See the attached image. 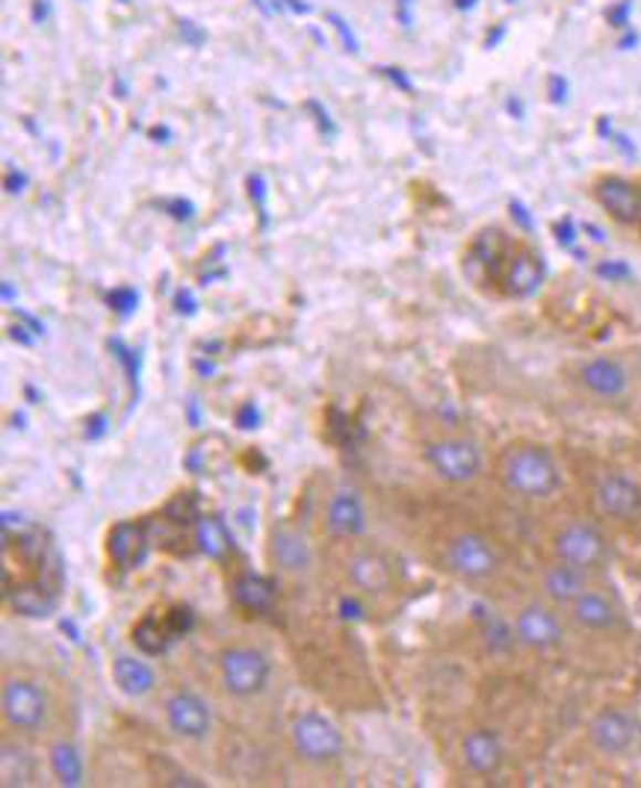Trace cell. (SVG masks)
<instances>
[{"label": "cell", "mask_w": 641, "mask_h": 788, "mask_svg": "<svg viewBox=\"0 0 641 788\" xmlns=\"http://www.w3.org/2000/svg\"><path fill=\"white\" fill-rule=\"evenodd\" d=\"M556 233H559L561 245H574V240H577V237H574V224H570V219H565V222L556 228Z\"/></svg>", "instance_id": "51"}, {"label": "cell", "mask_w": 641, "mask_h": 788, "mask_svg": "<svg viewBox=\"0 0 641 788\" xmlns=\"http://www.w3.org/2000/svg\"><path fill=\"white\" fill-rule=\"evenodd\" d=\"M553 549H556V558L559 561H568V565H577L582 570H591V567H600L609 556V544L600 535V529L588 526V523H568L556 532L553 538Z\"/></svg>", "instance_id": "6"}, {"label": "cell", "mask_w": 641, "mask_h": 788, "mask_svg": "<svg viewBox=\"0 0 641 788\" xmlns=\"http://www.w3.org/2000/svg\"><path fill=\"white\" fill-rule=\"evenodd\" d=\"M597 272H600L603 279H627V275H630V270H627L623 263H603Z\"/></svg>", "instance_id": "48"}, {"label": "cell", "mask_w": 641, "mask_h": 788, "mask_svg": "<svg viewBox=\"0 0 641 788\" xmlns=\"http://www.w3.org/2000/svg\"><path fill=\"white\" fill-rule=\"evenodd\" d=\"M222 671V682L234 697H252L258 691H263L266 680H270V662L266 655L252 650V647H231L222 653L219 662Z\"/></svg>", "instance_id": "4"}, {"label": "cell", "mask_w": 641, "mask_h": 788, "mask_svg": "<svg viewBox=\"0 0 641 788\" xmlns=\"http://www.w3.org/2000/svg\"><path fill=\"white\" fill-rule=\"evenodd\" d=\"M497 475L506 491L526 500H547L561 484L556 458L538 443H512L500 455Z\"/></svg>", "instance_id": "1"}, {"label": "cell", "mask_w": 641, "mask_h": 788, "mask_svg": "<svg viewBox=\"0 0 641 788\" xmlns=\"http://www.w3.org/2000/svg\"><path fill=\"white\" fill-rule=\"evenodd\" d=\"M270 558L284 574H305L307 567H311V547H307V540L296 529L281 526V529L272 532Z\"/></svg>", "instance_id": "17"}, {"label": "cell", "mask_w": 641, "mask_h": 788, "mask_svg": "<svg viewBox=\"0 0 641 788\" xmlns=\"http://www.w3.org/2000/svg\"><path fill=\"white\" fill-rule=\"evenodd\" d=\"M446 565L455 576L467 579V582H479V579H488L494 576V570L500 567L497 549L491 547L488 538L464 532L455 535L446 547Z\"/></svg>", "instance_id": "5"}, {"label": "cell", "mask_w": 641, "mask_h": 788, "mask_svg": "<svg viewBox=\"0 0 641 788\" xmlns=\"http://www.w3.org/2000/svg\"><path fill=\"white\" fill-rule=\"evenodd\" d=\"M305 107H307V113H314L316 127H319L323 134H326V136H337V125H335V122H332V116H328V109L323 107L319 101L311 98V101H307V104H305Z\"/></svg>", "instance_id": "35"}, {"label": "cell", "mask_w": 641, "mask_h": 788, "mask_svg": "<svg viewBox=\"0 0 641 788\" xmlns=\"http://www.w3.org/2000/svg\"><path fill=\"white\" fill-rule=\"evenodd\" d=\"M275 10H287L293 15H307L311 12V3L305 0H275Z\"/></svg>", "instance_id": "45"}, {"label": "cell", "mask_w": 641, "mask_h": 788, "mask_svg": "<svg viewBox=\"0 0 641 788\" xmlns=\"http://www.w3.org/2000/svg\"><path fill=\"white\" fill-rule=\"evenodd\" d=\"M30 183V178L24 175L21 169H15V166H10V171H7V178H3V187H7V192L10 196H15V192H24Z\"/></svg>", "instance_id": "39"}, {"label": "cell", "mask_w": 641, "mask_h": 788, "mask_svg": "<svg viewBox=\"0 0 641 788\" xmlns=\"http://www.w3.org/2000/svg\"><path fill=\"white\" fill-rule=\"evenodd\" d=\"M326 21L332 24V30H335L337 36H340V42H344V48L349 51V54H361V42H358V36H355L353 24H349L340 12L326 10Z\"/></svg>", "instance_id": "31"}, {"label": "cell", "mask_w": 641, "mask_h": 788, "mask_svg": "<svg viewBox=\"0 0 641 788\" xmlns=\"http://www.w3.org/2000/svg\"><path fill=\"white\" fill-rule=\"evenodd\" d=\"M10 606L15 614H24V618H48L54 614L56 597L42 582H24L10 591Z\"/></svg>", "instance_id": "25"}, {"label": "cell", "mask_w": 641, "mask_h": 788, "mask_svg": "<svg viewBox=\"0 0 641 788\" xmlns=\"http://www.w3.org/2000/svg\"><path fill=\"white\" fill-rule=\"evenodd\" d=\"M425 461H429V466H432L441 479L455 484L473 482V479L482 473V452H479L476 443H470V440H434V443L425 446Z\"/></svg>", "instance_id": "3"}, {"label": "cell", "mask_w": 641, "mask_h": 788, "mask_svg": "<svg viewBox=\"0 0 641 788\" xmlns=\"http://www.w3.org/2000/svg\"><path fill=\"white\" fill-rule=\"evenodd\" d=\"M512 213H515V219L521 224H524L526 231L533 228V219H529V213H526V207L524 204H517V201H512Z\"/></svg>", "instance_id": "52"}, {"label": "cell", "mask_w": 641, "mask_h": 788, "mask_svg": "<svg viewBox=\"0 0 641 788\" xmlns=\"http://www.w3.org/2000/svg\"><path fill=\"white\" fill-rule=\"evenodd\" d=\"M340 611H344V618H358V611L361 609H358V602L355 600H344L340 602Z\"/></svg>", "instance_id": "53"}, {"label": "cell", "mask_w": 641, "mask_h": 788, "mask_svg": "<svg viewBox=\"0 0 641 788\" xmlns=\"http://www.w3.org/2000/svg\"><path fill=\"white\" fill-rule=\"evenodd\" d=\"M113 680H116L118 691L127 697H145L148 691L157 685V676L145 662L130 659V655H118L113 662Z\"/></svg>", "instance_id": "23"}, {"label": "cell", "mask_w": 641, "mask_h": 788, "mask_svg": "<svg viewBox=\"0 0 641 788\" xmlns=\"http://www.w3.org/2000/svg\"><path fill=\"white\" fill-rule=\"evenodd\" d=\"M166 721L183 738H204L210 733L208 703L190 691H178L166 700Z\"/></svg>", "instance_id": "10"}, {"label": "cell", "mask_w": 641, "mask_h": 788, "mask_svg": "<svg viewBox=\"0 0 641 788\" xmlns=\"http://www.w3.org/2000/svg\"><path fill=\"white\" fill-rule=\"evenodd\" d=\"M118 3H130V0H118Z\"/></svg>", "instance_id": "59"}, {"label": "cell", "mask_w": 641, "mask_h": 788, "mask_svg": "<svg viewBox=\"0 0 641 788\" xmlns=\"http://www.w3.org/2000/svg\"><path fill=\"white\" fill-rule=\"evenodd\" d=\"M166 519L175 526H187L192 519H199V496L196 493H178L169 505H166Z\"/></svg>", "instance_id": "30"}, {"label": "cell", "mask_w": 641, "mask_h": 788, "mask_svg": "<svg viewBox=\"0 0 641 788\" xmlns=\"http://www.w3.org/2000/svg\"><path fill=\"white\" fill-rule=\"evenodd\" d=\"M326 523L328 529L340 538H358L367 529V514H364L361 500L355 493H337L335 500L328 502Z\"/></svg>", "instance_id": "20"}, {"label": "cell", "mask_w": 641, "mask_h": 788, "mask_svg": "<svg viewBox=\"0 0 641 788\" xmlns=\"http://www.w3.org/2000/svg\"><path fill=\"white\" fill-rule=\"evenodd\" d=\"M579 378H582V385L595 396H600V399H618V396L627 393V385H630L627 369L612 358L588 360L582 372H579Z\"/></svg>", "instance_id": "16"}, {"label": "cell", "mask_w": 641, "mask_h": 788, "mask_svg": "<svg viewBox=\"0 0 641 788\" xmlns=\"http://www.w3.org/2000/svg\"><path fill=\"white\" fill-rule=\"evenodd\" d=\"M517 641L533 650H553L561 644V623L544 606H526L515 620Z\"/></svg>", "instance_id": "11"}, {"label": "cell", "mask_w": 641, "mask_h": 788, "mask_svg": "<svg viewBox=\"0 0 641 788\" xmlns=\"http://www.w3.org/2000/svg\"><path fill=\"white\" fill-rule=\"evenodd\" d=\"M275 585L266 579V576L258 574H243L234 582V600L243 606L245 611H254V614H266L275 606Z\"/></svg>", "instance_id": "24"}, {"label": "cell", "mask_w": 641, "mask_h": 788, "mask_svg": "<svg viewBox=\"0 0 641 788\" xmlns=\"http://www.w3.org/2000/svg\"><path fill=\"white\" fill-rule=\"evenodd\" d=\"M3 717L12 729L33 733L45 724L48 697L33 680H10L3 685Z\"/></svg>", "instance_id": "7"}, {"label": "cell", "mask_w": 641, "mask_h": 788, "mask_svg": "<svg viewBox=\"0 0 641 788\" xmlns=\"http://www.w3.org/2000/svg\"><path fill=\"white\" fill-rule=\"evenodd\" d=\"M630 12H632V0H621L614 10H609V24L612 28H630Z\"/></svg>", "instance_id": "40"}, {"label": "cell", "mask_w": 641, "mask_h": 788, "mask_svg": "<svg viewBox=\"0 0 641 788\" xmlns=\"http://www.w3.org/2000/svg\"><path fill=\"white\" fill-rule=\"evenodd\" d=\"M164 210L172 219H178V222H190L192 216H196V207L190 204V201H183V198H169V201H164Z\"/></svg>", "instance_id": "37"}, {"label": "cell", "mask_w": 641, "mask_h": 788, "mask_svg": "<svg viewBox=\"0 0 641 788\" xmlns=\"http://www.w3.org/2000/svg\"><path fill=\"white\" fill-rule=\"evenodd\" d=\"M597 201L606 213L618 219V222L630 224L641 216V192L635 183L623 178H603L595 189Z\"/></svg>", "instance_id": "12"}, {"label": "cell", "mask_w": 641, "mask_h": 788, "mask_svg": "<svg viewBox=\"0 0 641 788\" xmlns=\"http://www.w3.org/2000/svg\"><path fill=\"white\" fill-rule=\"evenodd\" d=\"M166 629H169V635L178 638V635H187L192 629V623H196V614H192L187 606H178V609H172L169 614H166Z\"/></svg>", "instance_id": "34"}, {"label": "cell", "mask_w": 641, "mask_h": 788, "mask_svg": "<svg viewBox=\"0 0 641 788\" xmlns=\"http://www.w3.org/2000/svg\"><path fill=\"white\" fill-rule=\"evenodd\" d=\"M196 544H199L201 553L213 558V561L225 558L228 553H231V547H234L231 532H228L222 517H199V523H196Z\"/></svg>", "instance_id": "26"}, {"label": "cell", "mask_w": 641, "mask_h": 788, "mask_svg": "<svg viewBox=\"0 0 641 788\" xmlns=\"http://www.w3.org/2000/svg\"><path fill=\"white\" fill-rule=\"evenodd\" d=\"M476 0H455V10H473Z\"/></svg>", "instance_id": "55"}, {"label": "cell", "mask_w": 641, "mask_h": 788, "mask_svg": "<svg viewBox=\"0 0 641 788\" xmlns=\"http://www.w3.org/2000/svg\"><path fill=\"white\" fill-rule=\"evenodd\" d=\"M550 101L553 104H565L568 101V81L561 74H553L550 77Z\"/></svg>", "instance_id": "44"}, {"label": "cell", "mask_w": 641, "mask_h": 788, "mask_svg": "<svg viewBox=\"0 0 641 788\" xmlns=\"http://www.w3.org/2000/svg\"><path fill=\"white\" fill-rule=\"evenodd\" d=\"M349 579H353L355 588H361L367 593H381L388 591L393 576H390L388 561L376 553H358L349 561Z\"/></svg>", "instance_id": "22"}, {"label": "cell", "mask_w": 641, "mask_h": 788, "mask_svg": "<svg viewBox=\"0 0 641 788\" xmlns=\"http://www.w3.org/2000/svg\"><path fill=\"white\" fill-rule=\"evenodd\" d=\"M290 738H293V747H296L298 756L311 761V765H326V761H335L344 753L340 729L328 717L316 715V712L298 715L293 726H290Z\"/></svg>", "instance_id": "2"}, {"label": "cell", "mask_w": 641, "mask_h": 788, "mask_svg": "<svg viewBox=\"0 0 641 788\" xmlns=\"http://www.w3.org/2000/svg\"><path fill=\"white\" fill-rule=\"evenodd\" d=\"M461 756H464V765H467L473 774H482V777H491L497 774L500 765H503V742L497 738V733L491 729H473V733L464 735L461 742Z\"/></svg>", "instance_id": "13"}, {"label": "cell", "mask_w": 641, "mask_h": 788, "mask_svg": "<svg viewBox=\"0 0 641 788\" xmlns=\"http://www.w3.org/2000/svg\"><path fill=\"white\" fill-rule=\"evenodd\" d=\"M639 738V724L635 717L621 712V708H603L600 715L591 721V742L597 750L603 753H627Z\"/></svg>", "instance_id": "9"}, {"label": "cell", "mask_w": 641, "mask_h": 788, "mask_svg": "<svg viewBox=\"0 0 641 788\" xmlns=\"http://www.w3.org/2000/svg\"><path fill=\"white\" fill-rule=\"evenodd\" d=\"M508 109H512V113H517V116H524V104H521V101H515V98L508 101Z\"/></svg>", "instance_id": "56"}, {"label": "cell", "mask_w": 641, "mask_h": 788, "mask_svg": "<svg viewBox=\"0 0 641 788\" xmlns=\"http://www.w3.org/2000/svg\"><path fill=\"white\" fill-rule=\"evenodd\" d=\"M542 588L547 593V600H553L556 606H574L588 591L586 570L577 565H568V561H556V565L544 570Z\"/></svg>", "instance_id": "15"}, {"label": "cell", "mask_w": 641, "mask_h": 788, "mask_svg": "<svg viewBox=\"0 0 641 788\" xmlns=\"http://www.w3.org/2000/svg\"><path fill=\"white\" fill-rule=\"evenodd\" d=\"M597 511L612 519L641 517V487L627 475H606L595 491Z\"/></svg>", "instance_id": "8"}, {"label": "cell", "mask_w": 641, "mask_h": 788, "mask_svg": "<svg viewBox=\"0 0 641 788\" xmlns=\"http://www.w3.org/2000/svg\"><path fill=\"white\" fill-rule=\"evenodd\" d=\"M175 307H178V314L183 316H192L196 314V296H192V290H178V296H175Z\"/></svg>", "instance_id": "43"}, {"label": "cell", "mask_w": 641, "mask_h": 788, "mask_svg": "<svg viewBox=\"0 0 641 788\" xmlns=\"http://www.w3.org/2000/svg\"><path fill=\"white\" fill-rule=\"evenodd\" d=\"M148 553V538H145V526L136 523H116L109 529L107 538V556L113 558V565L118 570H134L145 561Z\"/></svg>", "instance_id": "14"}, {"label": "cell", "mask_w": 641, "mask_h": 788, "mask_svg": "<svg viewBox=\"0 0 641 788\" xmlns=\"http://www.w3.org/2000/svg\"><path fill=\"white\" fill-rule=\"evenodd\" d=\"M479 623H482V638L488 644L491 653H508L517 641V632L508 627L506 620L497 618L494 611L479 609Z\"/></svg>", "instance_id": "28"}, {"label": "cell", "mask_w": 641, "mask_h": 788, "mask_svg": "<svg viewBox=\"0 0 641 788\" xmlns=\"http://www.w3.org/2000/svg\"><path fill=\"white\" fill-rule=\"evenodd\" d=\"M169 638L172 635H169V629H166V620L160 623V620L151 618V614H148L145 620H139L134 629V644L139 647L145 655L164 653L166 647H169Z\"/></svg>", "instance_id": "29"}, {"label": "cell", "mask_w": 641, "mask_h": 788, "mask_svg": "<svg viewBox=\"0 0 641 788\" xmlns=\"http://www.w3.org/2000/svg\"><path fill=\"white\" fill-rule=\"evenodd\" d=\"M570 614H574L579 627L591 629V632H606V629L618 627V609H614V602L597 591L582 593V597L570 606Z\"/></svg>", "instance_id": "21"}, {"label": "cell", "mask_w": 641, "mask_h": 788, "mask_svg": "<svg viewBox=\"0 0 641 788\" xmlns=\"http://www.w3.org/2000/svg\"><path fill=\"white\" fill-rule=\"evenodd\" d=\"M151 136L154 139H169V130H166V127H154Z\"/></svg>", "instance_id": "57"}, {"label": "cell", "mask_w": 641, "mask_h": 788, "mask_svg": "<svg viewBox=\"0 0 641 788\" xmlns=\"http://www.w3.org/2000/svg\"><path fill=\"white\" fill-rule=\"evenodd\" d=\"M397 21L402 30L414 28V0H397Z\"/></svg>", "instance_id": "42"}, {"label": "cell", "mask_w": 641, "mask_h": 788, "mask_svg": "<svg viewBox=\"0 0 641 788\" xmlns=\"http://www.w3.org/2000/svg\"><path fill=\"white\" fill-rule=\"evenodd\" d=\"M379 72L385 74V77H388V81L397 86V90L406 92V95H411V92H414V83H411V77H408L402 69H397V65H381Z\"/></svg>", "instance_id": "38"}, {"label": "cell", "mask_w": 641, "mask_h": 788, "mask_svg": "<svg viewBox=\"0 0 641 788\" xmlns=\"http://www.w3.org/2000/svg\"><path fill=\"white\" fill-rule=\"evenodd\" d=\"M506 233L503 231H482L470 245L467 258V275L473 281H485L494 275L503 258H506Z\"/></svg>", "instance_id": "18"}, {"label": "cell", "mask_w": 641, "mask_h": 788, "mask_svg": "<svg viewBox=\"0 0 641 788\" xmlns=\"http://www.w3.org/2000/svg\"><path fill=\"white\" fill-rule=\"evenodd\" d=\"M107 302L118 316H130L136 311V305H139V293H136L134 287H118L109 293Z\"/></svg>", "instance_id": "33"}, {"label": "cell", "mask_w": 641, "mask_h": 788, "mask_svg": "<svg viewBox=\"0 0 641 788\" xmlns=\"http://www.w3.org/2000/svg\"><path fill=\"white\" fill-rule=\"evenodd\" d=\"M116 92H118V98H125V95H127V86H125V81H122V77L116 81Z\"/></svg>", "instance_id": "58"}, {"label": "cell", "mask_w": 641, "mask_h": 788, "mask_svg": "<svg viewBox=\"0 0 641 788\" xmlns=\"http://www.w3.org/2000/svg\"><path fill=\"white\" fill-rule=\"evenodd\" d=\"M104 431H107V417H104V413H98V417H92V420L86 422V438L90 440L104 438Z\"/></svg>", "instance_id": "46"}, {"label": "cell", "mask_w": 641, "mask_h": 788, "mask_svg": "<svg viewBox=\"0 0 641 788\" xmlns=\"http://www.w3.org/2000/svg\"><path fill=\"white\" fill-rule=\"evenodd\" d=\"M258 422H261V413H258L254 402H245L243 408L237 411V425H240V429H258Z\"/></svg>", "instance_id": "41"}, {"label": "cell", "mask_w": 641, "mask_h": 788, "mask_svg": "<svg viewBox=\"0 0 641 788\" xmlns=\"http://www.w3.org/2000/svg\"><path fill=\"white\" fill-rule=\"evenodd\" d=\"M266 180L263 175H249V198L258 204V216H261V228L270 224V207H266Z\"/></svg>", "instance_id": "32"}, {"label": "cell", "mask_w": 641, "mask_h": 788, "mask_svg": "<svg viewBox=\"0 0 641 788\" xmlns=\"http://www.w3.org/2000/svg\"><path fill=\"white\" fill-rule=\"evenodd\" d=\"M51 12H54L51 0H36V3H33V21H36V24H48V21H51Z\"/></svg>", "instance_id": "47"}, {"label": "cell", "mask_w": 641, "mask_h": 788, "mask_svg": "<svg viewBox=\"0 0 641 788\" xmlns=\"http://www.w3.org/2000/svg\"><path fill=\"white\" fill-rule=\"evenodd\" d=\"M178 30H181V36H183V42L187 45H192V48H201L204 42H208V33L196 24V21H190V19H181L178 21Z\"/></svg>", "instance_id": "36"}, {"label": "cell", "mask_w": 641, "mask_h": 788, "mask_svg": "<svg viewBox=\"0 0 641 788\" xmlns=\"http://www.w3.org/2000/svg\"><path fill=\"white\" fill-rule=\"evenodd\" d=\"M3 302H15V290H12V281H3Z\"/></svg>", "instance_id": "54"}, {"label": "cell", "mask_w": 641, "mask_h": 788, "mask_svg": "<svg viewBox=\"0 0 641 788\" xmlns=\"http://www.w3.org/2000/svg\"><path fill=\"white\" fill-rule=\"evenodd\" d=\"M544 281V263L533 251H521L517 258L508 260L506 272H503V284L506 293L515 298L533 296L535 290L542 287Z\"/></svg>", "instance_id": "19"}, {"label": "cell", "mask_w": 641, "mask_h": 788, "mask_svg": "<svg viewBox=\"0 0 641 788\" xmlns=\"http://www.w3.org/2000/svg\"><path fill=\"white\" fill-rule=\"evenodd\" d=\"M15 314H19V323H24V325H28L30 332L36 334V337H39V334H45V325L39 323L36 316H33V314H24V311H15Z\"/></svg>", "instance_id": "50"}, {"label": "cell", "mask_w": 641, "mask_h": 788, "mask_svg": "<svg viewBox=\"0 0 641 788\" xmlns=\"http://www.w3.org/2000/svg\"><path fill=\"white\" fill-rule=\"evenodd\" d=\"M30 328L28 325H12L10 328V337L15 343H21V346H33V337H30Z\"/></svg>", "instance_id": "49"}, {"label": "cell", "mask_w": 641, "mask_h": 788, "mask_svg": "<svg viewBox=\"0 0 641 788\" xmlns=\"http://www.w3.org/2000/svg\"><path fill=\"white\" fill-rule=\"evenodd\" d=\"M51 770L63 786L74 788L83 782V759L77 747L69 742H60L51 747Z\"/></svg>", "instance_id": "27"}]
</instances>
